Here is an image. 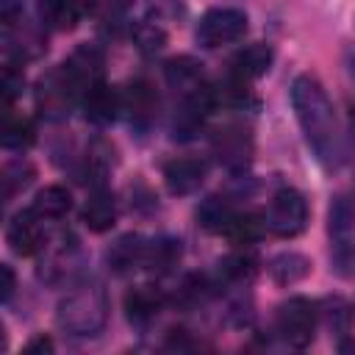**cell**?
I'll list each match as a JSON object with an SVG mask.
<instances>
[{"mask_svg": "<svg viewBox=\"0 0 355 355\" xmlns=\"http://www.w3.org/2000/svg\"><path fill=\"white\" fill-rule=\"evenodd\" d=\"M291 108L300 122V130L313 150L322 166H336L341 161V139L336 108L324 92V86L313 75H297L291 83Z\"/></svg>", "mask_w": 355, "mask_h": 355, "instance_id": "cell-1", "label": "cell"}, {"mask_svg": "<svg viewBox=\"0 0 355 355\" xmlns=\"http://www.w3.org/2000/svg\"><path fill=\"white\" fill-rule=\"evenodd\" d=\"M108 316V302H105V291L100 286H80L75 291H69L55 311L58 327L67 330L69 336H97L105 324Z\"/></svg>", "mask_w": 355, "mask_h": 355, "instance_id": "cell-2", "label": "cell"}, {"mask_svg": "<svg viewBox=\"0 0 355 355\" xmlns=\"http://www.w3.org/2000/svg\"><path fill=\"white\" fill-rule=\"evenodd\" d=\"M263 222H266L269 233H275L280 239H294L297 233L305 230V222H308V202H305V197L297 189H291V186L277 189L272 194V200H269Z\"/></svg>", "mask_w": 355, "mask_h": 355, "instance_id": "cell-3", "label": "cell"}, {"mask_svg": "<svg viewBox=\"0 0 355 355\" xmlns=\"http://www.w3.org/2000/svg\"><path fill=\"white\" fill-rule=\"evenodd\" d=\"M277 333L288 347H308L316 333V305L308 297H291L277 308Z\"/></svg>", "mask_w": 355, "mask_h": 355, "instance_id": "cell-4", "label": "cell"}, {"mask_svg": "<svg viewBox=\"0 0 355 355\" xmlns=\"http://www.w3.org/2000/svg\"><path fill=\"white\" fill-rule=\"evenodd\" d=\"M244 33H247V14L239 8H225V6L205 11L197 25V42L208 50L233 44L244 39Z\"/></svg>", "mask_w": 355, "mask_h": 355, "instance_id": "cell-5", "label": "cell"}, {"mask_svg": "<svg viewBox=\"0 0 355 355\" xmlns=\"http://www.w3.org/2000/svg\"><path fill=\"white\" fill-rule=\"evenodd\" d=\"M330 241L336 263L355 275V205L344 197L330 208Z\"/></svg>", "mask_w": 355, "mask_h": 355, "instance_id": "cell-6", "label": "cell"}, {"mask_svg": "<svg viewBox=\"0 0 355 355\" xmlns=\"http://www.w3.org/2000/svg\"><path fill=\"white\" fill-rule=\"evenodd\" d=\"M6 241L11 247V252L31 258L39 252L42 247V227H39V216L36 211H17L6 227Z\"/></svg>", "mask_w": 355, "mask_h": 355, "instance_id": "cell-7", "label": "cell"}, {"mask_svg": "<svg viewBox=\"0 0 355 355\" xmlns=\"http://www.w3.org/2000/svg\"><path fill=\"white\" fill-rule=\"evenodd\" d=\"M64 75L69 78V83L78 89V92H86L92 83L103 80L100 72H103V53L92 44H80L64 64H61Z\"/></svg>", "mask_w": 355, "mask_h": 355, "instance_id": "cell-8", "label": "cell"}, {"mask_svg": "<svg viewBox=\"0 0 355 355\" xmlns=\"http://www.w3.org/2000/svg\"><path fill=\"white\" fill-rule=\"evenodd\" d=\"M205 172H208V164L202 158L186 155V158H175L164 166V180L172 194H191L205 180Z\"/></svg>", "mask_w": 355, "mask_h": 355, "instance_id": "cell-9", "label": "cell"}, {"mask_svg": "<svg viewBox=\"0 0 355 355\" xmlns=\"http://www.w3.org/2000/svg\"><path fill=\"white\" fill-rule=\"evenodd\" d=\"M272 58H275V53H272V47L269 44H263V42H255V44H247L244 50H239L236 55H233V61H230V75L236 78V80H255V78H261V75H266V69L272 67Z\"/></svg>", "mask_w": 355, "mask_h": 355, "instance_id": "cell-10", "label": "cell"}, {"mask_svg": "<svg viewBox=\"0 0 355 355\" xmlns=\"http://www.w3.org/2000/svg\"><path fill=\"white\" fill-rule=\"evenodd\" d=\"M83 108H86V116L97 125H105L116 116V111L122 108V94H116L114 86L97 80L92 83L86 92H83Z\"/></svg>", "mask_w": 355, "mask_h": 355, "instance_id": "cell-11", "label": "cell"}, {"mask_svg": "<svg viewBox=\"0 0 355 355\" xmlns=\"http://www.w3.org/2000/svg\"><path fill=\"white\" fill-rule=\"evenodd\" d=\"M166 80H169L172 89H178V92L183 94V100L208 86V83L202 80L200 64H197L194 58H189V55H180V58L166 61Z\"/></svg>", "mask_w": 355, "mask_h": 355, "instance_id": "cell-12", "label": "cell"}, {"mask_svg": "<svg viewBox=\"0 0 355 355\" xmlns=\"http://www.w3.org/2000/svg\"><path fill=\"white\" fill-rule=\"evenodd\" d=\"M164 305V291L155 286H136L125 294V313L130 322H147L153 319Z\"/></svg>", "mask_w": 355, "mask_h": 355, "instance_id": "cell-13", "label": "cell"}, {"mask_svg": "<svg viewBox=\"0 0 355 355\" xmlns=\"http://www.w3.org/2000/svg\"><path fill=\"white\" fill-rule=\"evenodd\" d=\"M83 225L92 230V233H105L114 227L116 222V205H114V197L108 191H94L86 205H83V214H80Z\"/></svg>", "mask_w": 355, "mask_h": 355, "instance_id": "cell-14", "label": "cell"}, {"mask_svg": "<svg viewBox=\"0 0 355 355\" xmlns=\"http://www.w3.org/2000/svg\"><path fill=\"white\" fill-rule=\"evenodd\" d=\"M144 258H147V244H144L141 236H133V233L122 236V239L108 250V263H111L114 272H130V269L141 266Z\"/></svg>", "mask_w": 355, "mask_h": 355, "instance_id": "cell-15", "label": "cell"}, {"mask_svg": "<svg viewBox=\"0 0 355 355\" xmlns=\"http://www.w3.org/2000/svg\"><path fill=\"white\" fill-rule=\"evenodd\" d=\"M31 208L36 211L39 219H61L72 208V194L64 186H55L53 183V186H44V189L36 191Z\"/></svg>", "mask_w": 355, "mask_h": 355, "instance_id": "cell-16", "label": "cell"}, {"mask_svg": "<svg viewBox=\"0 0 355 355\" xmlns=\"http://www.w3.org/2000/svg\"><path fill=\"white\" fill-rule=\"evenodd\" d=\"M155 105H158V97L150 89V83H144V80H133L128 86V92L122 94V108H128L130 119H136V122L150 119L153 111H155Z\"/></svg>", "mask_w": 355, "mask_h": 355, "instance_id": "cell-17", "label": "cell"}, {"mask_svg": "<svg viewBox=\"0 0 355 355\" xmlns=\"http://www.w3.org/2000/svg\"><path fill=\"white\" fill-rule=\"evenodd\" d=\"M263 233H266V222H263V216H255V214H236L225 230V236L241 247L255 244Z\"/></svg>", "mask_w": 355, "mask_h": 355, "instance_id": "cell-18", "label": "cell"}, {"mask_svg": "<svg viewBox=\"0 0 355 355\" xmlns=\"http://www.w3.org/2000/svg\"><path fill=\"white\" fill-rule=\"evenodd\" d=\"M233 216H236V211H233L225 200H219V197H208V200L197 208V222H200L205 230H211V233H225Z\"/></svg>", "mask_w": 355, "mask_h": 355, "instance_id": "cell-19", "label": "cell"}, {"mask_svg": "<svg viewBox=\"0 0 355 355\" xmlns=\"http://www.w3.org/2000/svg\"><path fill=\"white\" fill-rule=\"evenodd\" d=\"M39 8H42V19L55 31H72L80 17L72 0H42Z\"/></svg>", "mask_w": 355, "mask_h": 355, "instance_id": "cell-20", "label": "cell"}, {"mask_svg": "<svg viewBox=\"0 0 355 355\" xmlns=\"http://www.w3.org/2000/svg\"><path fill=\"white\" fill-rule=\"evenodd\" d=\"M308 269H311L308 258H302V255H297V252H283V255H277V258L272 261V266H269L272 277H275L280 286H288V283L302 280V277L308 275Z\"/></svg>", "mask_w": 355, "mask_h": 355, "instance_id": "cell-21", "label": "cell"}, {"mask_svg": "<svg viewBox=\"0 0 355 355\" xmlns=\"http://www.w3.org/2000/svg\"><path fill=\"white\" fill-rule=\"evenodd\" d=\"M33 141V122L22 114L17 116H6V125H3V147L8 150H22Z\"/></svg>", "mask_w": 355, "mask_h": 355, "instance_id": "cell-22", "label": "cell"}, {"mask_svg": "<svg viewBox=\"0 0 355 355\" xmlns=\"http://www.w3.org/2000/svg\"><path fill=\"white\" fill-rule=\"evenodd\" d=\"M111 164H114V150L105 141H94L89 147V153H86V172H89V178H92L94 186H100L105 180Z\"/></svg>", "mask_w": 355, "mask_h": 355, "instance_id": "cell-23", "label": "cell"}, {"mask_svg": "<svg viewBox=\"0 0 355 355\" xmlns=\"http://www.w3.org/2000/svg\"><path fill=\"white\" fill-rule=\"evenodd\" d=\"M178 258H180V244H178V241H169V239H161V241L147 244V258H144V263H150L153 269H161V272H164V269L175 266Z\"/></svg>", "mask_w": 355, "mask_h": 355, "instance_id": "cell-24", "label": "cell"}, {"mask_svg": "<svg viewBox=\"0 0 355 355\" xmlns=\"http://www.w3.org/2000/svg\"><path fill=\"white\" fill-rule=\"evenodd\" d=\"M133 39H136V44H139L141 53H161L164 44H166V33H164V28L158 22H141V25H136Z\"/></svg>", "mask_w": 355, "mask_h": 355, "instance_id": "cell-25", "label": "cell"}, {"mask_svg": "<svg viewBox=\"0 0 355 355\" xmlns=\"http://www.w3.org/2000/svg\"><path fill=\"white\" fill-rule=\"evenodd\" d=\"M222 275L230 277V280H241V277H250L255 272V255L247 252V250H239V252H230L222 263H219Z\"/></svg>", "mask_w": 355, "mask_h": 355, "instance_id": "cell-26", "label": "cell"}, {"mask_svg": "<svg viewBox=\"0 0 355 355\" xmlns=\"http://www.w3.org/2000/svg\"><path fill=\"white\" fill-rule=\"evenodd\" d=\"M216 147L222 150L225 161H239V164L247 161V139H244L241 130H225L216 139Z\"/></svg>", "mask_w": 355, "mask_h": 355, "instance_id": "cell-27", "label": "cell"}, {"mask_svg": "<svg viewBox=\"0 0 355 355\" xmlns=\"http://www.w3.org/2000/svg\"><path fill=\"white\" fill-rule=\"evenodd\" d=\"M22 83H25L22 69H14V64H8L6 72H3V94H6V103H11L22 92Z\"/></svg>", "mask_w": 355, "mask_h": 355, "instance_id": "cell-28", "label": "cell"}, {"mask_svg": "<svg viewBox=\"0 0 355 355\" xmlns=\"http://www.w3.org/2000/svg\"><path fill=\"white\" fill-rule=\"evenodd\" d=\"M0 277H3V283H0V294H3V300H8L11 294H14V269L8 266V263H3L0 266Z\"/></svg>", "mask_w": 355, "mask_h": 355, "instance_id": "cell-29", "label": "cell"}, {"mask_svg": "<svg viewBox=\"0 0 355 355\" xmlns=\"http://www.w3.org/2000/svg\"><path fill=\"white\" fill-rule=\"evenodd\" d=\"M25 352H53V341L47 338V336H36V338H31L28 341V347H25Z\"/></svg>", "mask_w": 355, "mask_h": 355, "instance_id": "cell-30", "label": "cell"}, {"mask_svg": "<svg viewBox=\"0 0 355 355\" xmlns=\"http://www.w3.org/2000/svg\"><path fill=\"white\" fill-rule=\"evenodd\" d=\"M72 3L78 6L80 14H94V11L103 6V0H72Z\"/></svg>", "mask_w": 355, "mask_h": 355, "instance_id": "cell-31", "label": "cell"}]
</instances>
